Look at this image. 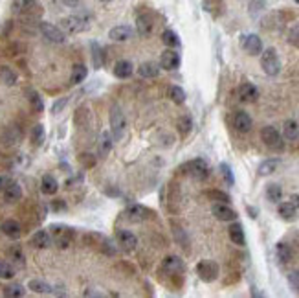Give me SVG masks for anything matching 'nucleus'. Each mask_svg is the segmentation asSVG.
Listing matches in <instances>:
<instances>
[{"label": "nucleus", "mask_w": 299, "mask_h": 298, "mask_svg": "<svg viewBox=\"0 0 299 298\" xmlns=\"http://www.w3.org/2000/svg\"><path fill=\"white\" fill-rule=\"evenodd\" d=\"M261 69L266 76H277L281 72V59L274 48H266L261 52Z\"/></svg>", "instance_id": "obj_1"}, {"label": "nucleus", "mask_w": 299, "mask_h": 298, "mask_svg": "<svg viewBox=\"0 0 299 298\" xmlns=\"http://www.w3.org/2000/svg\"><path fill=\"white\" fill-rule=\"evenodd\" d=\"M261 138L264 145L272 149V151H283L284 149V142H283V135L276 129V127H272V125H266L264 129L261 131Z\"/></svg>", "instance_id": "obj_2"}, {"label": "nucleus", "mask_w": 299, "mask_h": 298, "mask_svg": "<svg viewBox=\"0 0 299 298\" xmlns=\"http://www.w3.org/2000/svg\"><path fill=\"white\" fill-rule=\"evenodd\" d=\"M184 171H186L189 177H193L194 181H206L210 177V166L204 159H194V160H189L184 166Z\"/></svg>", "instance_id": "obj_3"}, {"label": "nucleus", "mask_w": 299, "mask_h": 298, "mask_svg": "<svg viewBox=\"0 0 299 298\" xmlns=\"http://www.w3.org/2000/svg\"><path fill=\"white\" fill-rule=\"evenodd\" d=\"M125 131H127V120L121 113L120 107H112L110 111V133H112L114 140H121L125 137Z\"/></svg>", "instance_id": "obj_4"}, {"label": "nucleus", "mask_w": 299, "mask_h": 298, "mask_svg": "<svg viewBox=\"0 0 299 298\" xmlns=\"http://www.w3.org/2000/svg\"><path fill=\"white\" fill-rule=\"evenodd\" d=\"M61 30L64 31V33H81V31L88 30V21L79 15L64 17L61 21Z\"/></svg>", "instance_id": "obj_5"}, {"label": "nucleus", "mask_w": 299, "mask_h": 298, "mask_svg": "<svg viewBox=\"0 0 299 298\" xmlns=\"http://www.w3.org/2000/svg\"><path fill=\"white\" fill-rule=\"evenodd\" d=\"M39 30L43 33V37L48 39L50 43H55V45H63L66 41V35L64 31L61 30L59 26H53L50 23H41L39 24Z\"/></svg>", "instance_id": "obj_6"}, {"label": "nucleus", "mask_w": 299, "mask_h": 298, "mask_svg": "<svg viewBox=\"0 0 299 298\" xmlns=\"http://www.w3.org/2000/svg\"><path fill=\"white\" fill-rule=\"evenodd\" d=\"M196 275L200 276L202 282H213L218 278V265L215 261L204 260L196 265Z\"/></svg>", "instance_id": "obj_7"}, {"label": "nucleus", "mask_w": 299, "mask_h": 298, "mask_svg": "<svg viewBox=\"0 0 299 298\" xmlns=\"http://www.w3.org/2000/svg\"><path fill=\"white\" fill-rule=\"evenodd\" d=\"M150 215H152V212L147 206H142V205H130V206L125 208V219H128L130 223L147 221Z\"/></svg>", "instance_id": "obj_8"}, {"label": "nucleus", "mask_w": 299, "mask_h": 298, "mask_svg": "<svg viewBox=\"0 0 299 298\" xmlns=\"http://www.w3.org/2000/svg\"><path fill=\"white\" fill-rule=\"evenodd\" d=\"M240 46H242V50L250 55H261V52H262V41H261V37L255 35V33L244 35V37L240 39Z\"/></svg>", "instance_id": "obj_9"}, {"label": "nucleus", "mask_w": 299, "mask_h": 298, "mask_svg": "<svg viewBox=\"0 0 299 298\" xmlns=\"http://www.w3.org/2000/svg\"><path fill=\"white\" fill-rule=\"evenodd\" d=\"M152 30H154V19L149 13H142L136 19V31L140 37H150L152 35Z\"/></svg>", "instance_id": "obj_10"}, {"label": "nucleus", "mask_w": 299, "mask_h": 298, "mask_svg": "<svg viewBox=\"0 0 299 298\" xmlns=\"http://www.w3.org/2000/svg\"><path fill=\"white\" fill-rule=\"evenodd\" d=\"M211 214L217 217L218 221H235L237 212L232 206H228V203H215L211 208Z\"/></svg>", "instance_id": "obj_11"}, {"label": "nucleus", "mask_w": 299, "mask_h": 298, "mask_svg": "<svg viewBox=\"0 0 299 298\" xmlns=\"http://www.w3.org/2000/svg\"><path fill=\"white\" fill-rule=\"evenodd\" d=\"M180 54L178 52H174V48H169V50H165L162 57H160V67L165 70H176L180 69Z\"/></svg>", "instance_id": "obj_12"}, {"label": "nucleus", "mask_w": 299, "mask_h": 298, "mask_svg": "<svg viewBox=\"0 0 299 298\" xmlns=\"http://www.w3.org/2000/svg\"><path fill=\"white\" fill-rule=\"evenodd\" d=\"M116 239H118V245H120L123 251H127V252L134 251L136 245H138V239H136L134 234H132L130 230H125V229L118 230V234H116Z\"/></svg>", "instance_id": "obj_13"}, {"label": "nucleus", "mask_w": 299, "mask_h": 298, "mask_svg": "<svg viewBox=\"0 0 299 298\" xmlns=\"http://www.w3.org/2000/svg\"><path fill=\"white\" fill-rule=\"evenodd\" d=\"M252 125H254V122H252V118H250L248 113L237 111V113L233 115V127L239 131V133H250V131H252Z\"/></svg>", "instance_id": "obj_14"}, {"label": "nucleus", "mask_w": 299, "mask_h": 298, "mask_svg": "<svg viewBox=\"0 0 299 298\" xmlns=\"http://www.w3.org/2000/svg\"><path fill=\"white\" fill-rule=\"evenodd\" d=\"M0 230H2V234L8 236L9 239H19L21 234H22V229H21L19 221H15V219H6V221L0 225Z\"/></svg>", "instance_id": "obj_15"}, {"label": "nucleus", "mask_w": 299, "mask_h": 298, "mask_svg": "<svg viewBox=\"0 0 299 298\" xmlns=\"http://www.w3.org/2000/svg\"><path fill=\"white\" fill-rule=\"evenodd\" d=\"M259 98V89L252 83H244L239 87V99L244 103H254Z\"/></svg>", "instance_id": "obj_16"}, {"label": "nucleus", "mask_w": 299, "mask_h": 298, "mask_svg": "<svg viewBox=\"0 0 299 298\" xmlns=\"http://www.w3.org/2000/svg\"><path fill=\"white\" fill-rule=\"evenodd\" d=\"M112 72H114V76H116V77H120V79H127V77L132 76L134 67H132V63L127 61V59H120V61H116Z\"/></svg>", "instance_id": "obj_17"}, {"label": "nucleus", "mask_w": 299, "mask_h": 298, "mask_svg": "<svg viewBox=\"0 0 299 298\" xmlns=\"http://www.w3.org/2000/svg\"><path fill=\"white\" fill-rule=\"evenodd\" d=\"M132 28H128V26H114L112 30L108 31V37L116 41V43H125L128 39H132Z\"/></svg>", "instance_id": "obj_18"}, {"label": "nucleus", "mask_w": 299, "mask_h": 298, "mask_svg": "<svg viewBox=\"0 0 299 298\" xmlns=\"http://www.w3.org/2000/svg\"><path fill=\"white\" fill-rule=\"evenodd\" d=\"M164 271L165 273H171V275H180V273H184V261L180 260L178 256H167L164 260Z\"/></svg>", "instance_id": "obj_19"}, {"label": "nucleus", "mask_w": 299, "mask_h": 298, "mask_svg": "<svg viewBox=\"0 0 299 298\" xmlns=\"http://www.w3.org/2000/svg\"><path fill=\"white\" fill-rule=\"evenodd\" d=\"M13 9L22 15H31L35 9H41V6H39V0H17L13 4Z\"/></svg>", "instance_id": "obj_20"}, {"label": "nucleus", "mask_w": 299, "mask_h": 298, "mask_svg": "<svg viewBox=\"0 0 299 298\" xmlns=\"http://www.w3.org/2000/svg\"><path fill=\"white\" fill-rule=\"evenodd\" d=\"M110 149H112V135L108 131H103L99 140H97V153L101 159H105Z\"/></svg>", "instance_id": "obj_21"}, {"label": "nucleus", "mask_w": 299, "mask_h": 298, "mask_svg": "<svg viewBox=\"0 0 299 298\" xmlns=\"http://www.w3.org/2000/svg\"><path fill=\"white\" fill-rule=\"evenodd\" d=\"M228 234H230V239H232L235 245H239V247L246 245V237H244V229H242V225H239V223L230 225Z\"/></svg>", "instance_id": "obj_22"}, {"label": "nucleus", "mask_w": 299, "mask_h": 298, "mask_svg": "<svg viewBox=\"0 0 299 298\" xmlns=\"http://www.w3.org/2000/svg\"><path fill=\"white\" fill-rule=\"evenodd\" d=\"M283 138L288 142H296L299 140V123L296 120H286L283 125Z\"/></svg>", "instance_id": "obj_23"}, {"label": "nucleus", "mask_w": 299, "mask_h": 298, "mask_svg": "<svg viewBox=\"0 0 299 298\" xmlns=\"http://www.w3.org/2000/svg\"><path fill=\"white\" fill-rule=\"evenodd\" d=\"M4 197H6V201H8V203H17L19 199L22 197V188H21L17 183H13V181H11V183L4 188Z\"/></svg>", "instance_id": "obj_24"}, {"label": "nucleus", "mask_w": 299, "mask_h": 298, "mask_svg": "<svg viewBox=\"0 0 299 298\" xmlns=\"http://www.w3.org/2000/svg\"><path fill=\"white\" fill-rule=\"evenodd\" d=\"M31 245H35L37 249H48L52 245V236L46 230H39L31 237Z\"/></svg>", "instance_id": "obj_25"}, {"label": "nucleus", "mask_w": 299, "mask_h": 298, "mask_svg": "<svg viewBox=\"0 0 299 298\" xmlns=\"http://www.w3.org/2000/svg\"><path fill=\"white\" fill-rule=\"evenodd\" d=\"M138 74H140V77H147V79H150V77H156L158 74H160V67H158L156 63H142L140 65V69H138Z\"/></svg>", "instance_id": "obj_26"}, {"label": "nucleus", "mask_w": 299, "mask_h": 298, "mask_svg": "<svg viewBox=\"0 0 299 298\" xmlns=\"http://www.w3.org/2000/svg\"><path fill=\"white\" fill-rule=\"evenodd\" d=\"M41 190H43V193H46V195H53V193H57V190H59V184H57V181H55V177H53V175H44V177H43Z\"/></svg>", "instance_id": "obj_27"}, {"label": "nucleus", "mask_w": 299, "mask_h": 298, "mask_svg": "<svg viewBox=\"0 0 299 298\" xmlns=\"http://www.w3.org/2000/svg\"><path fill=\"white\" fill-rule=\"evenodd\" d=\"M86 76H88V69H86L85 65H75L74 69H72L70 81H72V85H79L86 79Z\"/></svg>", "instance_id": "obj_28"}, {"label": "nucleus", "mask_w": 299, "mask_h": 298, "mask_svg": "<svg viewBox=\"0 0 299 298\" xmlns=\"http://www.w3.org/2000/svg\"><path fill=\"white\" fill-rule=\"evenodd\" d=\"M279 215L283 217L284 221H294L298 215V208L294 206L292 203H281L279 205Z\"/></svg>", "instance_id": "obj_29"}, {"label": "nucleus", "mask_w": 299, "mask_h": 298, "mask_svg": "<svg viewBox=\"0 0 299 298\" xmlns=\"http://www.w3.org/2000/svg\"><path fill=\"white\" fill-rule=\"evenodd\" d=\"M167 96H169L172 103H176V105H182V103L186 101V92H184V89H182V87H178V85H172V87H169Z\"/></svg>", "instance_id": "obj_30"}, {"label": "nucleus", "mask_w": 299, "mask_h": 298, "mask_svg": "<svg viewBox=\"0 0 299 298\" xmlns=\"http://www.w3.org/2000/svg\"><path fill=\"white\" fill-rule=\"evenodd\" d=\"M28 289H31L33 293H39V295H48V293H52L53 291V287L50 283L43 282V280H30Z\"/></svg>", "instance_id": "obj_31"}, {"label": "nucleus", "mask_w": 299, "mask_h": 298, "mask_svg": "<svg viewBox=\"0 0 299 298\" xmlns=\"http://www.w3.org/2000/svg\"><path fill=\"white\" fill-rule=\"evenodd\" d=\"M281 197H283V188L279 184L272 183L266 186V199H268L270 203H279Z\"/></svg>", "instance_id": "obj_32"}, {"label": "nucleus", "mask_w": 299, "mask_h": 298, "mask_svg": "<svg viewBox=\"0 0 299 298\" xmlns=\"http://www.w3.org/2000/svg\"><path fill=\"white\" fill-rule=\"evenodd\" d=\"M162 43H164L167 48H178L180 46V37L176 31L172 30H165L162 33Z\"/></svg>", "instance_id": "obj_33"}, {"label": "nucleus", "mask_w": 299, "mask_h": 298, "mask_svg": "<svg viewBox=\"0 0 299 298\" xmlns=\"http://www.w3.org/2000/svg\"><path fill=\"white\" fill-rule=\"evenodd\" d=\"M277 166H279V160L277 159H270V160H264L261 162V166H259V169H257V173L261 177H266V175H272L274 171L277 169Z\"/></svg>", "instance_id": "obj_34"}, {"label": "nucleus", "mask_w": 299, "mask_h": 298, "mask_svg": "<svg viewBox=\"0 0 299 298\" xmlns=\"http://www.w3.org/2000/svg\"><path fill=\"white\" fill-rule=\"evenodd\" d=\"M276 254H277V260L281 261V263H288L292 260V249L286 243H277Z\"/></svg>", "instance_id": "obj_35"}, {"label": "nucleus", "mask_w": 299, "mask_h": 298, "mask_svg": "<svg viewBox=\"0 0 299 298\" xmlns=\"http://www.w3.org/2000/svg\"><path fill=\"white\" fill-rule=\"evenodd\" d=\"M0 79H2V83L13 87V85L17 83V74L9 69V67H2V69H0Z\"/></svg>", "instance_id": "obj_36"}, {"label": "nucleus", "mask_w": 299, "mask_h": 298, "mask_svg": "<svg viewBox=\"0 0 299 298\" xmlns=\"http://www.w3.org/2000/svg\"><path fill=\"white\" fill-rule=\"evenodd\" d=\"M4 295L11 298H19L26 295V289H24L22 285H19V283H11L8 287H4Z\"/></svg>", "instance_id": "obj_37"}, {"label": "nucleus", "mask_w": 299, "mask_h": 298, "mask_svg": "<svg viewBox=\"0 0 299 298\" xmlns=\"http://www.w3.org/2000/svg\"><path fill=\"white\" fill-rule=\"evenodd\" d=\"M15 276V267L8 261H0V278L2 280H11Z\"/></svg>", "instance_id": "obj_38"}, {"label": "nucleus", "mask_w": 299, "mask_h": 298, "mask_svg": "<svg viewBox=\"0 0 299 298\" xmlns=\"http://www.w3.org/2000/svg\"><path fill=\"white\" fill-rule=\"evenodd\" d=\"M31 142L35 145H41L44 142V127H43L41 123H37V125L33 127V131H31Z\"/></svg>", "instance_id": "obj_39"}, {"label": "nucleus", "mask_w": 299, "mask_h": 298, "mask_svg": "<svg viewBox=\"0 0 299 298\" xmlns=\"http://www.w3.org/2000/svg\"><path fill=\"white\" fill-rule=\"evenodd\" d=\"M9 260H13L19 265V267H22L24 265V254H22V251H21V247H11L9 249Z\"/></svg>", "instance_id": "obj_40"}, {"label": "nucleus", "mask_w": 299, "mask_h": 298, "mask_svg": "<svg viewBox=\"0 0 299 298\" xmlns=\"http://www.w3.org/2000/svg\"><path fill=\"white\" fill-rule=\"evenodd\" d=\"M176 127H178L180 135H189V131H191V127H193V122H191L189 116H182V118L178 120V123H176Z\"/></svg>", "instance_id": "obj_41"}, {"label": "nucleus", "mask_w": 299, "mask_h": 298, "mask_svg": "<svg viewBox=\"0 0 299 298\" xmlns=\"http://www.w3.org/2000/svg\"><path fill=\"white\" fill-rule=\"evenodd\" d=\"M208 197L211 201H217V203H230V195L220 190H210L208 191Z\"/></svg>", "instance_id": "obj_42"}, {"label": "nucleus", "mask_w": 299, "mask_h": 298, "mask_svg": "<svg viewBox=\"0 0 299 298\" xmlns=\"http://www.w3.org/2000/svg\"><path fill=\"white\" fill-rule=\"evenodd\" d=\"M220 173H222L224 181L230 184V186H233V184H235V177H233V173H232V168H230L226 162H222V164H220Z\"/></svg>", "instance_id": "obj_43"}, {"label": "nucleus", "mask_w": 299, "mask_h": 298, "mask_svg": "<svg viewBox=\"0 0 299 298\" xmlns=\"http://www.w3.org/2000/svg\"><path fill=\"white\" fill-rule=\"evenodd\" d=\"M30 103H31V107H33V111H37V113H43V109H44V103H43V98H41L39 94L31 92V94H30Z\"/></svg>", "instance_id": "obj_44"}, {"label": "nucleus", "mask_w": 299, "mask_h": 298, "mask_svg": "<svg viewBox=\"0 0 299 298\" xmlns=\"http://www.w3.org/2000/svg\"><path fill=\"white\" fill-rule=\"evenodd\" d=\"M288 283L294 291H299V271H292L288 273Z\"/></svg>", "instance_id": "obj_45"}, {"label": "nucleus", "mask_w": 299, "mask_h": 298, "mask_svg": "<svg viewBox=\"0 0 299 298\" xmlns=\"http://www.w3.org/2000/svg\"><path fill=\"white\" fill-rule=\"evenodd\" d=\"M288 41L292 45H299V23L292 26V30L288 31Z\"/></svg>", "instance_id": "obj_46"}, {"label": "nucleus", "mask_w": 299, "mask_h": 298, "mask_svg": "<svg viewBox=\"0 0 299 298\" xmlns=\"http://www.w3.org/2000/svg\"><path fill=\"white\" fill-rule=\"evenodd\" d=\"M92 50H94V65H96V67H101V65H103V61H101V55H99V54H101V48L94 43V45H92Z\"/></svg>", "instance_id": "obj_47"}, {"label": "nucleus", "mask_w": 299, "mask_h": 298, "mask_svg": "<svg viewBox=\"0 0 299 298\" xmlns=\"http://www.w3.org/2000/svg\"><path fill=\"white\" fill-rule=\"evenodd\" d=\"M66 103H68V98H63V99H59V101H57V103L53 105V109H52V111H53V115H57V113H59L61 109L64 107Z\"/></svg>", "instance_id": "obj_48"}, {"label": "nucleus", "mask_w": 299, "mask_h": 298, "mask_svg": "<svg viewBox=\"0 0 299 298\" xmlns=\"http://www.w3.org/2000/svg\"><path fill=\"white\" fill-rule=\"evenodd\" d=\"M61 2H63L64 6H68V8H77L81 0H61Z\"/></svg>", "instance_id": "obj_49"}, {"label": "nucleus", "mask_w": 299, "mask_h": 298, "mask_svg": "<svg viewBox=\"0 0 299 298\" xmlns=\"http://www.w3.org/2000/svg\"><path fill=\"white\" fill-rule=\"evenodd\" d=\"M9 183H11V179H9V177H0V190H4Z\"/></svg>", "instance_id": "obj_50"}, {"label": "nucleus", "mask_w": 299, "mask_h": 298, "mask_svg": "<svg viewBox=\"0 0 299 298\" xmlns=\"http://www.w3.org/2000/svg\"><path fill=\"white\" fill-rule=\"evenodd\" d=\"M290 203H292V205H294L296 208H299V193H294V195H292V197H290Z\"/></svg>", "instance_id": "obj_51"}, {"label": "nucleus", "mask_w": 299, "mask_h": 298, "mask_svg": "<svg viewBox=\"0 0 299 298\" xmlns=\"http://www.w3.org/2000/svg\"><path fill=\"white\" fill-rule=\"evenodd\" d=\"M99 2H103V4H108V2H112V0H99Z\"/></svg>", "instance_id": "obj_52"}, {"label": "nucleus", "mask_w": 299, "mask_h": 298, "mask_svg": "<svg viewBox=\"0 0 299 298\" xmlns=\"http://www.w3.org/2000/svg\"><path fill=\"white\" fill-rule=\"evenodd\" d=\"M294 2H296V4H299V0H294Z\"/></svg>", "instance_id": "obj_53"}]
</instances>
